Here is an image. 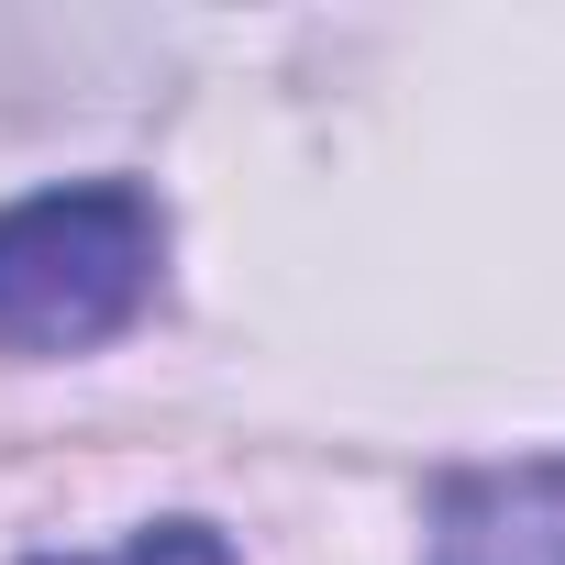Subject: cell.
Here are the masks:
<instances>
[{
    "label": "cell",
    "mask_w": 565,
    "mask_h": 565,
    "mask_svg": "<svg viewBox=\"0 0 565 565\" xmlns=\"http://www.w3.org/2000/svg\"><path fill=\"white\" fill-rule=\"evenodd\" d=\"M167 211L134 178H78L0 211V355H89L145 322Z\"/></svg>",
    "instance_id": "1"
},
{
    "label": "cell",
    "mask_w": 565,
    "mask_h": 565,
    "mask_svg": "<svg viewBox=\"0 0 565 565\" xmlns=\"http://www.w3.org/2000/svg\"><path fill=\"white\" fill-rule=\"evenodd\" d=\"M433 565H565V477H510V488H455Z\"/></svg>",
    "instance_id": "2"
},
{
    "label": "cell",
    "mask_w": 565,
    "mask_h": 565,
    "mask_svg": "<svg viewBox=\"0 0 565 565\" xmlns=\"http://www.w3.org/2000/svg\"><path fill=\"white\" fill-rule=\"evenodd\" d=\"M34 565H89V554H34Z\"/></svg>",
    "instance_id": "3"
}]
</instances>
